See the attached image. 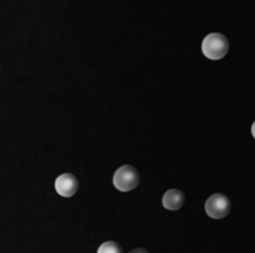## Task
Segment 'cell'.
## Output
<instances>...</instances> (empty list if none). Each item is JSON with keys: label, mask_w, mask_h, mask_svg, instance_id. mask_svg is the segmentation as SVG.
I'll return each instance as SVG.
<instances>
[{"label": "cell", "mask_w": 255, "mask_h": 253, "mask_svg": "<svg viewBox=\"0 0 255 253\" xmlns=\"http://www.w3.org/2000/svg\"><path fill=\"white\" fill-rule=\"evenodd\" d=\"M230 49L229 39L221 33H211L202 42V52L206 58L217 61L223 60Z\"/></svg>", "instance_id": "obj_1"}, {"label": "cell", "mask_w": 255, "mask_h": 253, "mask_svg": "<svg viewBox=\"0 0 255 253\" xmlns=\"http://www.w3.org/2000/svg\"><path fill=\"white\" fill-rule=\"evenodd\" d=\"M140 182V174L133 166H121L114 174V186L120 192H130L133 191Z\"/></svg>", "instance_id": "obj_2"}, {"label": "cell", "mask_w": 255, "mask_h": 253, "mask_svg": "<svg viewBox=\"0 0 255 253\" xmlns=\"http://www.w3.org/2000/svg\"><path fill=\"white\" fill-rule=\"evenodd\" d=\"M205 212L212 219H223L232 212V201L224 194H214L205 203Z\"/></svg>", "instance_id": "obj_3"}, {"label": "cell", "mask_w": 255, "mask_h": 253, "mask_svg": "<svg viewBox=\"0 0 255 253\" xmlns=\"http://www.w3.org/2000/svg\"><path fill=\"white\" fill-rule=\"evenodd\" d=\"M79 189V180L72 173H63L55 179V191L58 195L69 198L73 197Z\"/></svg>", "instance_id": "obj_4"}, {"label": "cell", "mask_w": 255, "mask_h": 253, "mask_svg": "<svg viewBox=\"0 0 255 253\" xmlns=\"http://www.w3.org/2000/svg\"><path fill=\"white\" fill-rule=\"evenodd\" d=\"M184 203H185V195L179 189H169L163 195V207L170 212L179 210L184 206Z\"/></svg>", "instance_id": "obj_5"}, {"label": "cell", "mask_w": 255, "mask_h": 253, "mask_svg": "<svg viewBox=\"0 0 255 253\" xmlns=\"http://www.w3.org/2000/svg\"><path fill=\"white\" fill-rule=\"evenodd\" d=\"M97 253H124L123 248L117 242H105L99 246Z\"/></svg>", "instance_id": "obj_6"}, {"label": "cell", "mask_w": 255, "mask_h": 253, "mask_svg": "<svg viewBox=\"0 0 255 253\" xmlns=\"http://www.w3.org/2000/svg\"><path fill=\"white\" fill-rule=\"evenodd\" d=\"M130 253H149L146 249H143V248H137V249H133Z\"/></svg>", "instance_id": "obj_7"}, {"label": "cell", "mask_w": 255, "mask_h": 253, "mask_svg": "<svg viewBox=\"0 0 255 253\" xmlns=\"http://www.w3.org/2000/svg\"><path fill=\"white\" fill-rule=\"evenodd\" d=\"M251 131H253V137L255 139V121L254 124H253V127H251Z\"/></svg>", "instance_id": "obj_8"}]
</instances>
